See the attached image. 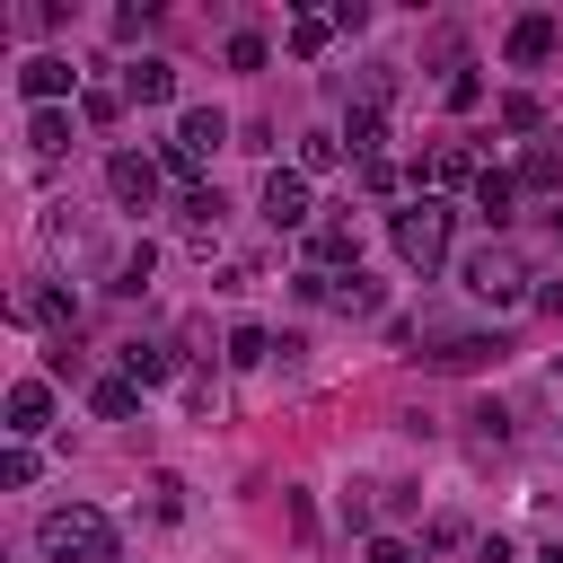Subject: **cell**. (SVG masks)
<instances>
[{"instance_id":"cell-2","label":"cell","mask_w":563,"mask_h":563,"mask_svg":"<svg viewBox=\"0 0 563 563\" xmlns=\"http://www.w3.org/2000/svg\"><path fill=\"white\" fill-rule=\"evenodd\" d=\"M457 282H466V299H484V308H519V299H528V264H519V246H475Z\"/></svg>"},{"instance_id":"cell-33","label":"cell","mask_w":563,"mask_h":563,"mask_svg":"<svg viewBox=\"0 0 563 563\" xmlns=\"http://www.w3.org/2000/svg\"><path fill=\"white\" fill-rule=\"evenodd\" d=\"M537 563H563V545H545V554H537Z\"/></svg>"},{"instance_id":"cell-16","label":"cell","mask_w":563,"mask_h":563,"mask_svg":"<svg viewBox=\"0 0 563 563\" xmlns=\"http://www.w3.org/2000/svg\"><path fill=\"white\" fill-rule=\"evenodd\" d=\"M176 211H185V238H220V194H211V185H185Z\"/></svg>"},{"instance_id":"cell-23","label":"cell","mask_w":563,"mask_h":563,"mask_svg":"<svg viewBox=\"0 0 563 563\" xmlns=\"http://www.w3.org/2000/svg\"><path fill=\"white\" fill-rule=\"evenodd\" d=\"M519 185H563V141H537L519 158Z\"/></svg>"},{"instance_id":"cell-13","label":"cell","mask_w":563,"mask_h":563,"mask_svg":"<svg viewBox=\"0 0 563 563\" xmlns=\"http://www.w3.org/2000/svg\"><path fill=\"white\" fill-rule=\"evenodd\" d=\"M325 308H343V317H378V282H369V273H343V282L325 273Z\"/></svg>"},{"instance_id":"cell-12","label":"cell","mask_w":563,"mask_h":563,"mask_svg":"<svg viewBox=\"0 0 563 563\" xmlns=\"http://www.w3.org/2000/svg\"><path fill=\"white\" fill-rule=\"evenodd\" d=\"M431 361L440 369H484V361H501V334H440Z\"/></svg>"},{"instance_id":"cell-24","label":"cell","mask_w":563,"mask_h":563,"mask_svg":"<svg viewBox=\"0 0 563 563\" xmlns=\"http://www.w3.org/2000/svg\"><path fill=\"white\" fill-rule=\"evenodd\" d=\"M325 35H334V18H290V53H299V62H317Z\"/></svg>"},{"instance_id":"cell-10","label":"cell","mask_w":563,"mask_h":563,"mask_svg":"<svg viewBox=\"0 0 563 563\" xmlns=\"http://www.w3.org/2000/svg\"><path fill=\"white\" fill-rule=\"evenodd\" d=\"M44 422H53V387H44V378H18V387H9V431L35 440Z\"/></svg>"},{"instance_id":"cell-27","label":"cell","mask_w":563,"mask_h":563,"mask_svg":"<svg viewBox=\"0 0 563 563\" xmlns=\"http://www.w3.org/2000/svg\"><path fill=\"white\" fill-rule=\"evenodd\" d=\"M150 264H158V246H132V255H123V273H114V290H141V282H150Z\"/></svg>"},{"instance_id":"cell-25","label":"cell","mask_w":563,"mask_h":563,"mask_svg":"<svg viewBox=\"0 0 563 563\" xmlns=\"http://www.w3.org/2000/svg\"><path fill=\"white\" fill-rule=\"evenodd\" d=\"M79 106H88V123H114V114H123V88H106V79H88V97H79Z\"/></svg>"},{"instance_id":"cell-28","label":"cell","mask_w":563,"mask_h":563,"mask_svg":"<svg viewBox=\"0 0 563 563\" xmlns=\"http://www.w3.org/2000/svg\"><path fill=\"white\" fill-rule=\"evenodd\" d=\"M150 510L176 519V510H185V484H176V475H150Z\"/></svg>"},{"instance_id":"cell-11","label":"cell","mask_w":563,"mask_h":563,"mask_svg":"<svg viewBox=\"0 0 563 563\" xmlns=\"http://www.w3.org/2000/svg\"><path fill=\"white\" fill-rule=\"evenodd\" d=\"M501 53H510V62H519V70H537V62H545V53H554V18H545V9H537V18H519V26H510V44H501Z\"/></svg>"},{"instance_id":"cell-20","label":"cell","mask_w":563,"mask_h":563,"mask_svg":"<svg viewBox=\"0 0 563 563\" xmlns=\"http://www.w3.org/2000/svg\"><path fill=\"white\" fill-rule=\"evenodd\" d=\"M510 202H519V176H493V167H484V176H475V211H484V220H510Z\"/></svg>"},{"instance_id":"cell-32","label":"cell","mask_w":563,"mask_h":563,"mask_svg":"<svg viewBox=\"0 0 563 563\" xmlns=\"http://www.w3.org/2000/svg\"><path fill=\"white\" fill-rule=\"evenodd\" d=\"M361 563H413V554H405V537H369V554H361Z\"/></svg>"},{"instance_id":"cell-15","label":"cell","mask_w":563,"mask_h":563,"mask_svg":"<svg viewBox=\"0 0 563 563\" xmlns=\"http://www.w3.org/2000/svg\"><path fill=\"white\" fill-rule=\"evenodd\" d=\"M378 141H387V114H369V106H352V123H343V150H352V158L369 167V158H378Z\"/></svg>"},{"instance_id":"cell-21","label":"cell","mask_w":563,"mask_h":563,"mask_svg":"<svg viewBox=\"0 0 563 563\" xmlns=\"http://www.w3.org/2000/svg\"><path fill=\"white\" fill-rule=\"evenodd\" d=\"M114 361H123V378H132V387H158V378H167V352H158V343H123Z\"/></svg>"},{"instance_id":"cell-26","label":"cell","mask_w":563,"mask_h":563,"mask_svg":"<svg viewBox=\"0 0 563 563\" xmlns=\"http://www.w3.org/2000/svg\"><path fill=\"white\" fill-rule=\"evenodd\" d=\"M264 352H273V343H264V325H238V334H229V361H238V369H255Z\"/></svg>"},{"instance_id":"cell-29","label":"cell","mask_w":563,"mask_h":563,"mask_svg":"<svg viewBox=\"0 0 563 563\" xmlns=\"http://www.w3.org/2000/svg\"><path fill=\"white\" fill-rule=\"evenodd\" d=\"M229 70H264V44L255 35H229Z\"/></svg>"},{"instance_id":"cell-6","label":"cell","mask_w":563,"mask_h":563,"mask_svg":"<svg viewBox=\"0 0 563 563\" xmlns=\"http://www.w3.org/2000/svg\"><path fill=\"white\" fill-rule=\"evenodd\" d=\"M264 220L273 229H308V176L299 167H273L264 176Z\"/></svg>"},{"instance_id":"cell-30","label":"cell","mask_w":563,"mask_h":563,"mask_svg":"<svg viewBox=\"0 0 563 563\" xmlns=\"http://www.w3.org/2000/svg\"><path fill=\"white\" fill-rule=\"evenodd\" d=\"M501 123L510 132H537V97H501Z\"/></svg>"},{"instance_id":"cell-18","label":"cell","mask_w":563,"mask_h":563,"mask_svg":"<svg viewBox=\"0 0 563 563\" xmlns=\"http://www.w3.org/2000/svg\"><path fill=\"white\" fill-rule=\"evenodd\" d=\"M26 141H35L44 158H53V150H70V114H62V106H35V114H26Z\"/></svg>"},{"instance_id":"cell-22","label":"cell","mask_w":563,"mask_h":563,"mask_svg":"<svg viewBox=\"0 0 563 563\" xmlns=\"http://www.w3.org/2000/svg\"><path fill=\"white\" fill-rule=\"evenodd\" d=\"M325 167H343V132H308L299 141V176H325Z\"/></svg>"},{"instance_id":"cell-14","label":"cell","mask_w":563,"mask_h":563,"mask_svg":"<svg viewBox=\"0 0 563 563\" xmlns=\"http://www.w3.org/2000/svg\"><path fill=\"white\" fill-rule=\"evenodd\" d=\"M88 405H97V422H132V405H141V387H132V378L114 369V378H97V387H88Z\"/></svg>"},{"instance_id":"cell-4","label":"cell","mask_w":563,"mask_h":563,"mask_svg":"<svg viewBox=\"0 0 563 563\" xmlns=\"http://www.w3.org/2000/svg\"><path fill=\"white\" fill-rule=\"evenodd\" d=\"M220 141H229V123H220V114H211V106H194V114H185V123H176V141H167V150H158V167H176V176H202V158H211V150H220Z\"/></svg>"},{"instance_id":"cell-9","label":"cell","mask_w":563,"mask_h":563,"mask_svg":"<svg viewBox=\"0 0 563 563\" xmlns=\"http://www.w3.org/2000/svg\"><path fill=\"white\" fill-rule=\"evenodd\" d=\"M308 255H317V273L361 264V229H352V220H317V229H308Z\"/></svg>"},{"instance_id":"cell-19","label":"cell","mask_w":563,"mask_h":563,"mask_svg":"<svg viewBox=\"0 0 563 563\" xmlns=\"http://www.w3.org/2000/svg\"><path fill=\"white\" fill-rule=\"evenodd\" d=\"M422 176H431V185H475V176H484V167H475V158H466V150H457V141H440V150H431V167H422Z\"/></svg>"},{"instance_id":"cell-3","label":"cell","mask_w":563,"mask_h":563,"mask_svg":"<svg viewBox=\"0 0 563 563\" xmlns=\"http://www.w3.org/2000/svg\"><path fill=\"white\" fill-rule=\"evenodd\" d=\"M396 255H405L413 273H431V264L449 255V202H440V194H422V202L396 211Z\"/></svg>"},{"instance_id":"cell-31","label":"cell","mask_w":563,"mask_h":563,"mask_svg":"<svg viewBox=\"0 0 563 563\" xmlns=\"http://www.w3.org/2000/svg\"><path fill=\"white\" fill-rule=\"evenodd\" d=\"M0 484H35V449H9L0 457Z\"/></svg>"},{"instance_id":"cell-17","label":"cell","mask_w":563,"mask_h":563,"mask_svg":"<svg viewBox=\"0 0 563 563\" xmlns=\"http://www.w3.org/2000/svg\"><path fill=\"white\" fill-rule=\"evenodd\" d=\"M387 97H396V62H369V70L352 79V106H369V114H387Z\"/></svg>"},{"instance_id":"cell-5","label":"cell","mask_w":563,"mask_h":563,"mask_svg":"<svg viewBox=\"0 0 563 563\" xmlns=\"http://www.w3.org/2000/svg\"><path fill=\"white\" fill-rule=\"evenodd\" d=\"M106 194H114L123 211H150V202H158V158H141V150H114V158H106Z\"/></svg>"},{"instance_id":"cell-1","label":"cell","mask_w":563,"mask_h":563,"mask_svg":"<svg viewBox=\"0 0 563 563\" xmlns=\"http://www.w3.org/2000/svg\"><path fill=\"white\" fill-rule=\"evenodd\" d=\"M35 545L53 563H114V519L88 510V501H70V510H44L35 519Z\"/></svg>"},{"instance_id":"cell-7","label":"cell","mask_w":563,"mask_h":563,"mask_svg":"<svg viewBox=\"0 0 563 563\" xmlns=\"http://www.w3.org/2000/svg\"><path fill=\"white\" fill-rule=\"evenodd\" d=\"M70 79H79V70H70V62H62V53H35V62H26V70H18V88H26V97H35V106H62V97H70Z\"/></svg>"},{"instance_id":"cell-8","label":"cell","mask_w":563,"mask_h":563,"mask_svg":"<svg viewBox=\"0 0 563 563\" xmlns=\"http://www.w3.org/2000/svg\"><path fill=\"white\" fill-rule=\"evenodd\" d=\"M123 97H132V106H167V97H176V62H158V53H141V62L123 70Z\"/></svg>"}]
</instances>
